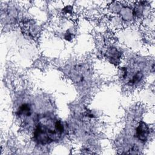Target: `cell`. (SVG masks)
<instances>
[{
    "label": "cell",
    "mask_w": 155,
    "mask_h": 155,
    "mask_svg": "<svg viewBox=\"0 0 155 155\" xmlns=\"http://www.w3.org/2000/svg\"><path fill=\"white\" fill-rule=\"evenodd\" d=\"M64 131L62 122L50 117L41 118L34 130V139L38 143L46 145L58 140Z\"/></svg>",
    "instance_id": "6da1fadb"
},
{
    "label": "cell",
    "mask_w": 155,
    "mask_h": 155,
    "mask_svg": "<svg viewBox=\"0 0 155 155\" xmlns=\"http://www.w3.org/2000/svg\"><path fill=\"white\" fill-rule=\"evenodd\" d=\"M148 133L149 130L147 125L142 121L140 122L136 128V136L137 137V138L139 140L145 142L148 137Z\"/></svg>",
    "instance_id": "7a4b0ae2"
},
{
    "label": "cell",
    "mask_w": 155,
    "mask_h": 155,
    "mask_svg": "<svg viewBox=\"0 0 155 155\" xmlns=\"http://www.w3.org/2000/svg\"><path fill=\"white\" fill-rule=\"evenodd\" d=\"M31 111L30 105L28 104H24L19 107L16 113L18 116H29L31 114Z\"/></svg>",
    "instance_id": "3957f363"
}]
</instances>
